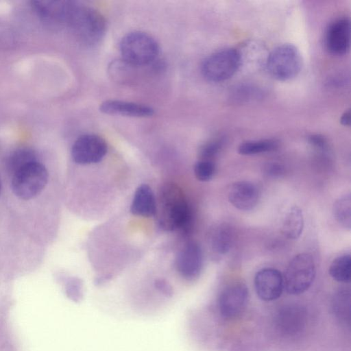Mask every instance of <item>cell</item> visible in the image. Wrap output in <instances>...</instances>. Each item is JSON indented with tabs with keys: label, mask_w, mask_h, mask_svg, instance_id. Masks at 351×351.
Wrapping results in <instances>:
<instances>
[{
	"label": "cell",
	"mask_w": 351,
	"mask_h": 351,
	"mask_svg": "<svg viewBox=\"0 0 351 351\" xmlns=\"http://www.w3.org/2000/svg\"><path fill=\"white\" fill-rule=\"evenodd\" d=\"M161 226L167 230H189L192 213L182 190L176 184L163 186L160 197Z\"/></svg>",
	"instance_id": "1"
},
{
	"label": "cell",
	"mask_w": 351,
	"mask_h": 351,
	"mask_svg": "<svg viewBox=\"0 0 351 351\" xmlns=\"http://www.w3.org/2000/svg\"><path fill=\"white\" fill-rule=\"evenodd\" d=\"M122 60L140 67L152 63L159 53V45L151 35L139 31L127 34L120 43Z\"/></svg>",
	"instance_id": "2"
},
{
	"label": "cell",
	"mask_w": 351,
	"mask_h": 351,
	"mask_svg": "<svg viewBox=\"0 0 351 351\" xmlns=\"http://www.w3.org/2000/svg\"><path fill=\"white\" fill-rule=\"evenodd\" d=\"M69 23L77 38L88 47L98 44L105 34L104 18L89 6L76 4Z\"/></svg>",
	"instance_id": "3"
},
{
	"label": "cell",
	"mask_w": 351,
	"mask_h": 351,
	"mask_svg": "<svg viewBox=\"0 0 351 351\" xmlns=\"http://www.w3.org/2000/svg\"><path fill=\"white\" fill-rule=\"evenodd\" d=\"M302 66V59L298 49L293 45L285 43L275 47L267 56L266 67L269 75L279 81L295 77Z\"/></svg>",
	"instance_id": "4"
},
{
	"label": "cell",
	"mask_w": 351,
	"mask_h": 351,
	"mask_svg": "<svg viewBox=\"0 0 351 351\" xmlns=\"http://www.w3.org/2000/svg\"><path fill=\"white\" fill-rule=\"evenodd\" d=\"M241 63L240 51L234 48H226L207 56L201 64V73L208 81L220 82L232 77Z\"/></svg>",
	"instance_id": "5"
},
{
	"label": "cell",
	"mask_w": 351,
	"mask_h": 351,
	"mask_svg": "<svg viewBox=\"0 0 351 351\" xmlns=\"http://www.w3.org/2000/svg\"><path fill=\"white\" fill-rule=\"evenodd\" d=\"M316 275V267L311 254L295 255L289 263L282 276L284 289L291 295H299L311 286Z\"/></svg>",
	"instance_id": "6"
},
{
	"label": "cell",
	"mask_w": 351,
	"mask_h": 351,
	"mask_svg": "<svg viewBox=\"0 0 351 351\" xmlns=\"http://www.w3.org/2000/svg\"><path fill=\"white\" fill-rule=\"evenodd\" d=\"M48 180V172L42 164L33 162L12 175V189L21 199H29L38 195Z\"/></svg>",
	"instance_id": "7"
},
{
	"label": "cell",
	"mask_w": 351,
	"mask_h": 351,
	"mask_svg": "<svg viewBox=\"0 0 351 351\" xmlns=\"http://www.w3.org/2000/svg\"><path fill=\"white\" fill-rule=\"evenodd\" d=\"M108 147L101 137L84 134L78 137L71 148V157L75 163L89 165L99 162L107 153Z\"/></svg>",
	"instance_id": "8"
},
{
	"label": "cell",
	"mask_w": 351,
	"mask_h": 351,
	"mask_svg": "<svg viewBox=\"0 0 351 351\" xmlns=\"http://www.w3.org/2000/svg\"><path fill=\"white\" fill-rule=\"evenodd\" d=\"M249 298L247 287L235 282L226 287L221 293L218 305L220 313L226 319H234L245 310Z\"/></svg>",
	"instance_id": "9"
},
{
	"label": "cell",
	"mask_w": 351,
	"mask_h": 351,
	"mask_svg": "<svg viewBox=\"0 0 351 351\" xmlns=\"http://www.w3.org/2000/svg\"><path fill=\"white\" fill-rule=\"evenodd\" d=\"M203 265V254L201 247L194 241L189 242L178 254L175 267L185 279L191 280L197 278Z\"/></svg>",
	"instance_id": "10"
},
{
	"label": "cell",
	"mask_w": 351,
	"mask_h": 351,
	"mask_svg": "<svg viewBox=\"0 0 351 351\" xmlns=\"http://www.w3.org/2000/svg\"><path fill=\"white\" fill-rule=\"evenodd\" d=\"M254 282L257 295L267 302L278 299L284 289L282 276L274 268L260 269L255 275Z\"/></svg>",
	"instance_id": "11"
},
{
	"label": "cell",
	"mask_w": 351,
	"mask_h": 351,
	"mask_svg": "<svg viewBox=\"0 0 351 351\" xmlns=\"http://www.w3.org/2000/svg\"><path fill=\"white\" fill-rule=\"evenodd\" d=\"M261 193L257 186L250 181H238L230 185L228 199L236 208L242 211L253 210L258 204Z\"/></svg>",
	"instance_id": "12"
},
{
	"label": "cell",
	"mask_w": 351,
	"mask_h": 351,
	"mask_svg": "<svg viewBox=\"0 0 351 351\" xmlns=\"http://www.w3.org/2000/svg\"><path fill=\"white\" fill-rule=\"evenodd\" d=\"M350 23L348 18L334 21L328 28L326 45L328 51L335 55H343L350 48Z\"/></svg>",
	"instance_id": "13"
},
{
	"label": "cell",
	"mask_w": 351,
	"mask_h": 351,
	"mask_svg": "<svg viewBox=\"0 0 351 351\" xmlns=\"http://www.w3.org/2000/svg\"><path fill=\"white\" fill-rule=\"evenodd\" d=\"M306 311L304 308L290 304L282 308L278 313L276 324L279 330L292 335L300 332L305 326Z\"/></svg>",
	"instance_id": "14"
},
{
	"label": "cell",
	"mask_w": 351,
	"mask_h": 351,
	"mask_svg": "<svg viewBox=\"0 0 351 351\" xmlns=\"http://www.w3.org/2000/svg\"><path fill=\"white\" fill-rule=\"evenodd\" d=\"M101 112L130 117H149L154 114V109L147 105L121 100H106L101 104Z\"/></svg>",
	"instance_id": "15"
},
{
	"label": "cell",
	"mask_w": 351,
	"mask_h": 351,
	"mask_svg": "<svg viewBox=\"0 0 351 351\" xmlns=\"http://www.w3.org/2000/svg\"><path fill=\"white\" fill-rule=\"evenodd\" d=\"M130 210L133 215L146 217H153L156 215V199L148 185L141 184L136 189Z\"/></svg>",
	"instance_id": "16"
},
{
	"label": "cell",
	"mask_w": 351,
	"mask_h": 351,
	"mask_svg": "<svg viewBox=\"0 0 351 351\" xmlns=\"http://www.w3.org/2000/svg\"><path fill=\"white\" fill-rule=\"evenodd\" d=\"M304 215L302 210L296 206L290 208L282 221L280 231L289 239H298L304 229Z\"/></svg>",
	"instance_id": "17"
},
{
	"label": "cell",
	"mask_w": 351,
	"mask_h": 351,
	"mask_svg": "<svg viewBox=\"0 0 351 351\" xmlns=\"http://www.w3.org/2000/svg\"><path fill=\"white\" fill-rule=\"evenodd\" d=\"M233 234L230 226L221 224L216 227L210 237V247L219 256L226 254L231 249Z\"/></svg>",
	"instance_id": "18"
},
{
	"label": "cell",
	"mask_w": 351,
	"mask_h": 351,
	"mask_svg": "<svg viewBox=\"0 0 351 351\" xmlns=\"http://www.w3.org/2000/svg\"><path fill=\"white\" fill-rule=\"evenodd\" d=\"M332 213L335 220L343 228H351V196L350 193L339 197L335 202Z\"/></svg>",
	"instance_id": "19"
},
{
	"label": "cell",
	"mask_w": 351,
	"mask_h": 351,
	"mask_svg": "<svg viewBox=\"0 0 351 351\" xmlns=\"http://www.w3.org/2000/svg\"><path fill=\"white\" fill-rule=\"evenodd\" d=\"M351 258L349 254L335 258L329 267L330 276L336 281L347 283L350 280Z\"/></svg>",
	"instance_id": "20"
},
{
	"label": "cell",
	"mask_w": 351,
	"mask_h": 351,
	"mask_svg": "<svg viewBox=\"0 0 351 351\" xmlns=\"http://www.w3.org/2000/svg\"><path fill=\"white\" fill-rule=\"evenodd\" d=\"M278 142L273 139L248 141L240 144L238 152L241 155L250 156L275 150Z\"/></svg>",
	"instance_id": "21"
},
{
	"label": "cell",
	"mask_w": 351,
	"mask_h": 351,
	"mask_svg": "<svg viewBox=\"0 0 351 351\" xmlns=\"http://www.w3.org/2000/svg\"><path fill=\"white\" fill-rule=\"evenodd\" d=\"M37 161L34 152L27 148H21L13 152L9 158L8 167L9 171L14 174L26 165Z\"/></svg>",
	"instance_id": "22"
},
{
	"label": "cell",
	"mask_w": 351,
	"mask_h": 351,
	"mask_svg": "<svg viewBox=\"0 0 351 351\" xmlns=\"http://www.w3.org/2000/svg\"><path fill=\"white\" fill-rule=\"evenodd\" d=\"M333 308L336 315L341 321L350 322V290L339 291L333 301Z\"/></svg>",
	"instance_id": "23"
},
{
	"label": "cell",
	"mask_w": 351,
	"mask_h": 351,
	"mask_svg": "<svg viewBox=\"0 0 351 351\" xmlns=\"http://www.w3.org/2000/svg\"><path fill=\"white\" fill-rule=\"evenodd\" d=\"M215 173V165L211 160H201L194 166L196 178L202 182L210 180Z\"/></svg>",
	"instance_id": "24"
},
{
	"label": "cell",
	"mask_w": 351,
	"mask_h": 351,
	"mask_svg": "<svg viewBox=\"0 0 351 351\" xmlns=\"http://www.w3.org/2000/svg\"><path fill=\"white\" fill-rule=\"evenodd\" d=\"M222 147L221 140H215L204 145L199 149V155L202 160H210V158L215 156Z\"/></svg>",
	"instance_id": "25"
},
{
	"label": "cell",
	"mask_w": 351,
	"mask_h": 351,
	"mask_svg": "<svg viewBox=\"0 0 351 351\" xmlns=\"http://www.w3.org/2000/svg\"><path fill=\"white\" fill-rule=\"evenodd\" d=\"M263 172L268 177L276 178L282 177L285 173V169L280 163L269 162L264 166Z\"/></svg>",
	"instance_id": "26"
},
{
	"label": "cell",
	"mask_w": 351,
	"mask_h": 351,
	"mask_svg": "<svg viewBox=\"0 0 351 351\" xmlns=\"http://www.w3.org/2000/svg\"><path fill=\"white\" fill-rule=\"evenodd\" d=\"M309 143L316 149L324 151L327 149V143L324 138L319 135H313L309 139Z\"/></svg>",
	"instance_id": "27"
},
{
	"label": "cell",
	"mask_w": 351,
	"mask_h": 351,
	"mask_svg": "<svg viewBox=\"0 0 351 351\" xmlns=\"http://www.w3.org/2000/svg\"><path fill=\"white\" fill-rule=\"evenodd\" d=\"M350 110L345 111L342 114L340 121L341 123L343 125L348 126L350 125Z\"/></svg>",
	"instance_id": "28"
},
{
	"label": "cell",
	"mask_w": 351,
	"mask_h": 351,
	"mask_svg": "<svg viewBox=\"0 0 351 351\" xmlns=\"http://www.w3.org/2000/svg\"><path fill=\"white\" fill-rule=\"evenodd\" d=\"M1 179H0V194H1Z\"/></svg>",
	"instance_id": "29"
}]
</instances>
